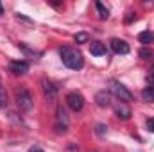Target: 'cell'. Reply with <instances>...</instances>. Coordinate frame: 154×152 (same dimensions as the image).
Returning <instances> with one entry per match:
<instances>
[{
	"label": "cell",
	"mask_w": 154,
	"mask_h": 152,
	"mask_svg": "<svg viewBox=\"0 0 154 152\" xmlns=\"http://www.w3.org/2000/svg\"><path fill=\"white\" fill-rule=\"evenodd\" d=\"M138 39H140V43L149 45V43H152L154 41V32H151V31H143V32L138 34Z\"/></svg>",
	"instance_id": "obj_13"
},
{
	"label": "cell",
	"mask_w": 154,
	"mask_h": 152,
	"mask_svg": "<svg viewBox=\"0 0 154 152\" xmlns=\"http://www.w3.org/2000/svg\"><path fill=\"white\" fill-rule=\"evenodd\" d=\"M109 93L115 95L120 102H131L133 100V93L118 81H109Z\"/></svg>",
	"instance_id": "obj_2"
},
{
	"label": "cell",
	"mask_w": 154,
	"mask_h": 152,
	"mask_svg": "<svg viewBox=\"0 0 154 152\" xmlns=\"http://www.w3.org/2000/svg\"><path fill=\"white\" fill-rule=\"evenodd\" d=\"M66 104L68 108L74 111V113H79L82 108H84V97L79 93V91H70L66 95Z\"/></svg>",
	"instance_id": "obj_4"
},
{
	"label": "cell",
	"mask_w": 154,
	"mask_h": 152,
	"mask_svg": "<svg viewBox=\"0 0 154 152\" xmlns=\"http://www.w3.org/2000/svg\"><path fill=\"white\" fill-rule=\"evenodd\" d=\"M4 14V7H2V4H0V16Z\"/></svg>",
	"instance_id": "obj_24"
},
{
	"label": "cell",
	"mask_w": 154,
	"mask_h": 152,
	"mask_svg": "<svg viewBox=\"0 0 154 152\" xmlns=\"http://www.w3.org/2000/svg\"><path fill=\"white\" fill-rule=\"evenodd\" d=\"M74 39H75V43H86V41L90 39V36H88L86 32H77Z\"/></svg>",
	"instance_id": "obj_16"
},
{
	"label": "cell",
	"mask_w": 154,
	"mask_h": 152,
	"mask_svg": "<svg viewBox=\"0 0 154 152\" xmlns=\"http://www.w3.org/2000/svg\"><path fill=\"white\" fill-rule=\"evenodd\" d=\"M16 104L22 111H31L32 106H34V100H32V95L25 90V88H18L16 90Z\"/></svg>",
	"instance_id": "obj_3"
},
{
	"label": "cell",
	"mask_w": 154,
	"mask_h": 152,
	"mask_svg": "<svg viewBox=\"0 0 154 152\" xmlns=\"http://www.w3.org/2000/svg\"><path fill=\"white\" fill-rule=\"evenodd\" d=\"M95 7H97V13H99V18H100V20H108V18H109V9H108L102 2H97Z\"/></svg>",
	"instance_id": "obj_12"
},
{
	"label": "cell",
	"mask_w": 154,
	"mask_h": 152,
	"mask_svg": "<svg viewBox=\"0 0 154 152\" xmlns=\"http://www.w3.org/2000/svg\"><path fill=\"white\" fill-rule=\"evenodd\" d=\"M68 122H70V118H68L66 109H65L63 106H59V108H57V123H59V125L68 127Z\"/></svg>",
	"instance_id": "obj_11"
},
{
	"label": "cell",
	"mask_w": 154,
	"mask_h": 152,
	"mask_svg": "<svg viewBox=\"0 0 154 152\" xmlns=\"http://www.w3.org/2000/svg\"><path fill=\"white\" fill-rule=\"evenodd\" d=\"M61 59H63V65L72 68V70H81L82 65H84L82 54L77 48H72V47H63L61 48Z\"/></svg>",
	"instance_id": "obj_1"
},
{
	"label": "cell",
	"mask_w": 154,
	"mask_h": 152,
	"mask_svg": "<svg viewBox=\"0 0 154 152\" xmlns=\"http://www.w3.org/2000/svg\"><path fill=\"white\" fill-rule=\"evenodd\" d=\"M133 20H136V16H134L133 13H127V16H125V23H131Z\"/></svg>",
	"instance_id": "obj_19"
},
{
	"label": "cell",
	"mask_w": 154,
	"mask_h": 152,
	"mask_svg": "<svg viewBox=\"0 0 154 152\" xmlns=\"http://www.w3.org/2000/svg\"><path fill=\"white\" fill-rule=\"evenodd\" d=\"M16 18H18V20H22V22H27V23H32V20H29V18H25L23 14H16Z\"/></svg>",
	"instance_id": "obj_21"
},
{
	"label": "cell",
	"mask_w": 154,
	"mask_h": 152,
	"mask_svg": "<svg viewBox=\"0 0 154 152\" xmlns=\"http://www.w3.org/2000/svg\"><path fill=\"white\" fill-rule=\"evenodd\" d=\"M9 72L14 74V75H23L29 72V63L23 61V59H18V61H11L9 63Z\"/></svg>",
	"instance_id": "obj_6"
},
{
	"label": "cell",
	"mask_w": 154,
	"mask_h": 152,
	"mask_svg": "<svg viewBox=\"0 0 154 152\" xmlns=\"http://www.w3.org/2000/svg\"><path fill=\"white\" fill-rule=\"evenodd\" d=\"M115 114L120 120H129L131 118V108L127 106V102H118L115 106Z\"/></svg>",
	"instance_id": "obj_9"
},
{
	"label": "cell",
	"mask_w": 154,
	"mask_h": 152,
	"mask_svg": "<svg viewBox=\"0 0 154 152\" xmlns=\"http://www.w3.org/2000/svg\"><path fill=\"white\" fill-rule=\"evenodd\" d=\"M5 106H7V95H5V90L0 81V108H5Z\"/></svg>",
	"instance_id": "obj_15"
},
{
	"label": "cell",
	"mask_w": 154,
	"mask_h": 152,
	"mask_svg": "<svg viewBox=\"0 0 154 152\" xmlns=\"http://www.w3.org/2000/svg\"><path fill=\"white\" fill-rule=\"evenodd\" d=\"M95 104L99 108H109L111 106V93L109 91H97L95 93Z\"/></svg>",
	"instance_id": "obj_7"
},
{
	"label": "cell",
	"mask_w": 154,
	"mask_h": 152,
	"mask_svg": "<svg viewBox=\"0 0 154 152\" xmlns=\"http://www.w3.org/2000/svg\"><path fill=\"white\" fill-rule=\"evenodd\" d=\"M90 52H91V56H104L106 54V47L100 41H93L91 47H90Z\"/></svg>",
	"instance_id": "obj_10"
},
{
	"label": "cell",
	"mask_w": 154,
	"mask_h": 152,
	"mask_svg": "<svg viewBox=\"0 0 154 152\" xmlns=\"http://www.w3.org/2000/svg\"><path fill=\"white\" fill-rule=\"evenodd\" d=\"M151 56H152V52H151L149 48H142V50H140V57H142V59H149Z\"/></svg>",
	"instance_id": "obj_17"
},
{
	"label": "cell",
	"mask_w": 154,
	"mask_h": 152,
	"mask_svg": "<svg viewBox=\"0 0 154 152\" xmlns=\"http://www.w3.org/2000/svg\"><path fill=\"white\" fill-rule=\"evenodd\" d=\"M142 99L145 102H154V86H149V88L142 90Z\"/></svg>",
	"instance_id": "obj_14"
},
{
	"label": "cell",
	"mask_w": 154,
	"mask_h": 152,
	"mask_svg": "<svg viewBox=\"0 0 154 152\" xmlns=\"http://www.w3.org/2000/svg\"><path fill=\"white\" fill-rule=\"evenodd\" d=\"M109 45H111V48H113V52H115V54H120V56L129 54V45H127L124 39L113 38L111 41H109Z\"/></svg>",
	"instance_id": "obj_8"
},
{
	"label": "cell",
	"mask_w": 154,
	"mask_h": 152,
	"mask_svg": "<svg viewBox=\"0 0 154 152\" xmlns=\"http://www.w3.org/2000/svg\"><path fill=\"white\" fill-rule=\"evenodd\" d=\"M149 81L154 82V65H152V68H151V77H149Z\"/></svg>",
	"instance_id": "obj_22"
},
{
	"label": "cell",
	"mask_w": 154,
	"mask_h": 152,
	"mask_svg": "<svg viewBox=\"0 0 154 152\" xmlns=\"http://www.w3.org/2000/svg\"><path fill=\"white\" fill-rule=\"evenodd\" d=\"M147 127H149L151 132H154V118H149V120H147Z\"/></svg>",
	"instance_id": "obj_20"
},
{
	"label": "cell",
	"mask_w": 154,
	"mask_h": 152,
	"mask_svg": "<svg viewBox=\"0 0 154 152\" xmlns=\"http://www.w3.org/2000/svg\"><path fill=\"white\" fill-rule=\"evenodd\" d=\"M29 152H43V150H41L39 147H32V149H31V150H29Z\"/></svg>",
	"instance_id": "obj_23"
},
{
	"label": "cell",
	"mask_w": 154,
	"mask_h": 152,
	"mask_svg": "<svg viewBox=\"0 0 154 152\" xmlns=\"http://www.w3.org/2000/svg\"><path fill=\"white\" fill-rule=\"evenodd\" d=\"M41 84H43V93H45V99H47L48 102H56V100H57V86H56L54 82L47 81V79H45Z\"/></svg>",
	"instance_id": "obj_5"
},
{
	"label": "cell",
	"mask_w": 154,
	"mask_h": 152,
	"mask_svg": "<svg viewBox=\"0 0 154 152\" xmlns=\"http://www.w3.org/2000/svg\"><path fill=\"white\" fill-rule=\"evenodd\" d=\"M106 132H108V127L102 125V123H99V125H97V134H99V136H106Z\"/></svg>",
	"instance_id": "obj_18"
}]
</instances>
